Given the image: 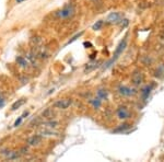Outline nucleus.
I'll use <instances>...</instances> for the list:
<instances>
[{
  "label": "nucleus",
  "instance_id": "nucleus-12",
  "mask_svg": "<svg viewBox=\"0 0 164 162\" xmlns=\"http://www.w3.org/2000/svg\"><path fill=\"white\" fill-rule=\"evenodd\" d=\"M57 125H58V122H56V121H49V122H46V123H44L43 124V126L48 127V128H55Z\"/></svg>",
  "mask_w": 164,
  "mask_h": 162
},
{
  "label": "nucleus",
  "instance_id": "nucleus-17",
  "mask_svg": "<svg viewBox=\"0 0 164 162\" xmlns=\"http://www.w3.org/2000/svg\"><path fill=\"white\" fill-rule=\"evenodd\" d=\"M102 27H103V22H102V21H97L96 23L92 27V29H93V30H100Z\"/></svg>",
  "mask_w": 164,
  "mask_h": 162
},
{
  "label": "nucleus",
  "instance_id": "nucleus-20",
  "mask_svg": "<svg viewBox=\"0 0 164 162\" xmlns=\"http://www.w3.org/2000/svg\"><path fill=\"white\" fill-rule=\"evenodd\" d=\"M4 105V99L2 98V95L0 94V108H2Z\"/></svg>",
  "mask_w": 164,
  "mask_h": 162
},
{
  "label": "nucleus",
  "instance_id": "nucleus-16",
  "mask_svg": "<svg viewBox=\"0 0 164 162\" xmlns=\"http://www.w3.org/2000/svg\"><path fill=\"white\" fill-rule=\"evenodd\" d=\"M150 91H151V87H146V88L142 90V96L143 99H147L150 94Z\"/></svg>",
  "mask_w": 164,
  "mask_h": 162
},
{
  "label": "nucleus",
  "instance_id": "nucleus-15",
  "mask_svg": "<svg viewBox=\"0 0 164 162\" xmlns=\"http://www.w3.org/2000/svg\"><path fill=\"white\" fill-rule=\"evenodd\" d=\"M129 128V125L128 124H123V125H121L118 128H116L114 130L115 133H121V132H125V130H127V129Z\"/></svg>",
  "mask_w": 164,
  "mask_h": 162
},
{
  "label": "nucleus",
  "instance_id": "nucleus-19",
  "mask_svg": "<svg viewBox=\"0 0 164 162\" xmlns=\"http://www.w3.org/2000/svg\"><path fill=\"white\" fill-rule=\"evenodd\" d=\"M22 119H23V116H21L20 118H19V119H18L17 122H15V123H14V126H15V127H17V126H19L21 124V122H22Z\"/></svg>",
  "mask_w": 164,
  "mask_h": 162
},
{
  "label": "nucleus",
  "instance_id": "nucleus-21",
  "mask_svg": "<svg viewBox=\"0 0 164 162\" xmlns=\"http://www.w3.org/2000/svg\"><path fill=\"white\" fill-rule=\"evenodd\" d=\"M15 1H17L18 4H21V2H23L24 0H15Z\"/></svg>",
  "mask_w": 164,
  "mask_h": 162
},
{
  "label": "nucleus",
  "instance_id": "nucleus-5",
  "mask_svg": "<svg viewBox=\"0 0 164 162\" xmlns=\"http://www.w3.org/2000/svg\"><path fill=\"white\" fill-rule=\"evenodd\" d=\"M42 142V136L40 135H33L32 137L27 139V144L29 146H38Z\"/></svg>",
  "mask_w": 164,
  "mask_h": 162
},
{
  "label": "nucleus",
  "instance_id": "nucleus-1",
  "mask_svg": "<svg viewBox=\"0 0 164 162\" xmlns=\"http://www.w3.org/2000/svg\"><path fill=\"white\" fill-rule=\"evenodd\" d=\"M74 14V7L72 4H67L66 7H64L60 11L57 12V17L61 20L65 19H69Z\"/></svg>",
  "mask_w": 164,
  "mask_h": 162
},
{
  "label": "nucleus",
  "instance_id": "nucleus-7",
  "mask_svg": "<svg viewBox=\"0 0 164 162\" xmlns=\"http://www.w3.org/2000/svg\"><path fill=\"white\" fill-rule=\"evenodd\" d=\"M131 80L134 82L135 85H140L142 80H143V76L141 74L140 71H136L134 74H132V77H131Z\"/></svg>",
  "mask_w": 164,
  "mask_h": 162
},
{
  "label": "nucleus",
  "instance_id": "nucleus-18",
  "mask_svg": "<svg viewBox=\"0 0 164 162\" xmlns=\"http://www.w3.org/2000/svg\"><path fill=\"white\" fill-rule=\"evenodd\" d=\"M17 60H18V63H19V64H20L21 66H22V67H26V66H27V61H26V60H24V59H23L22 57H19V58L17 59Z\"/></svg>",
  "mask_w": 164,
  "mask_h": 162
},
{
  "label": "nucleus",
  "instance_id": "nucleus-8",
  "mask_svg": "<svg viewBox=\"0 0 164 162\" xmlns=\"http://www.w3.org/2000/svg\"><path fill=\"white\" fill-rule=\"evenodd\" d=\"M20 152L19 151H8L6 155V159L7 160H15V159L20 158Z\"/></svg>",
  "mask_w": 164,
  "mask_h": 162
},
{
  "label": "nucleus",
  "instance_id": "nucleus-10",
  "mask_svg": "<svg viewBox=\"0 0 164 162\" xmlns=\"http://www.w3.org/2000/svg\"><path fill=\"white\" fill-rule=\"evenodd\" d=\"M25 102H26V100H25V99H20V100H18V101H15L13 104H12V106H11V110H12V111H14V110H18V108H21V106H22V105H23Z\"/></svg>",
  "mask_w": 164,
  "mask_h": 162
},
{
  "label": "nucleus",
  "instance_id": "nucleus-13",
  "mask_svg": "<svg viewBox=\"0 0 164 162\" xmlns=\"http://www.w3.org/2000/svg\"><path fill=\"white\" fill-rule=\"evenodd\" d=\"M101 101H102V100H101V99L97 96V98H95V99H92L90 102H91V104L93 105L94 108H100V106H101Z\"/></svg>",
  "mask_w": 164,
  "mask_h": 162
},
{
  "label": "nucleus",
  "instance_id": "nucleus-6",
  "mask_svg": "<svg viewBox=\"0 0 164 162\" xmlns=\"http://www.w3.org/2000/svg\"><path fill=\"white\" fill-rule=\"evenodd\" d=\"M117 116L121 119H126V118L129 117V112H128V110L125 106H121L117 110Z\"/></svg>",
  "mask_w": 164,
  "mask_h": 162
},
{
  "label": "nucleus",
  "instance_id": "nucleus-11",
  "mask_svg": "<svg viewBox=\"0 0 164 162\" xmlns=\"http://www.w3.org/2000/svg\"><path fill=\"white\" fill-rule=\"evenodd\" d=\"M54 115H55V113H54V111L51 108H46V110L42 113V116L45 118H51Z\"/></svg>",
  "mask_w": 164,
  "mask_h": 162
},
{
  "label": "nucleus",
  "instance_id": "nucleus-14",
  "mask_svg": "<svg viewBox=\"0 0 164 162\" xmlns=\"http://www.w3.org/2000/svg\"><path fill=\"white\" fill-rule=\"evenodd\" d=\"M97 96L101 99V100H104V99L107 98V92L106 90H103V89H101L97 91Z\"/></svg>",
  "mask_w": 164,
  "mask_h": 162
},
{
  "label": "nucleus",
  "instance_id": "nucleus-9",
  "mask_svg": "<svg viewBox=\"0 0 164 162\" xmlns=\"http://www.w3.org/2000/svg\"><path fill=\"white\" fill-rule=\"evenodd\" d=\"M121 20V14L117 13V12H113L108 15L107 18V21L108 22H111V23H114V22H118V21Z\"/></svg>",
  "mask_w": 164,
  "mask_h": 162
},
{
  "label": "nucleus",
  "instance_id": "nucleus-3",
  "mask_svg": "<svg viewBox=\"0 0 164 162\" xmlns=\"http://www.w3.org/2000/svg\"><path fill=\"white\" fill-rule=\"evenodd\" d=\"M72 104V100L71 99H61V100H58L54 106L56 108H59V110H66L68 108L70 105Z\"/></svg>",
  "mask_w": 164,
  "mask_h": 162
},
{
  "label": "nucleus",
  "instance_id": "nucleus-4",
  "mask_svg": "<svg viewBox=\"0 0 164 162\" xmlns=\"http://www.w3.org/2000/svg\"><path fill=\"white\" fill-rule=\"evenodd\" d=\"M118 92H119L121 95H125V96H130V95H134L135 93H136V91H135L134 89L129 88V87H125V85L119 87Z\"/></svg>",
  "mask_w": 164,
  "mask_h": 162
},
{
  "label": "nucleus",
  "instance_id": "nucleus-2",
  "mask_svg": "<svg viewBox=\"0 0 164 162\" xmlns=\"http://www.w3.org/2000/svg\"><path fill=\"white\" fill-rule=\"evenodd\" d=\"M126 45H127V40H121V43H119V45L117 46V48H116V51H115V53H114V56H113V58H112V60L107 64V67L108 66H111V64L113 63V61H115L116 59H117L118 57H119V55L124 52V49H125V47H126Z\"/></svg>",
  "mask_w": 164,
  "mask_h": 162
}]
</instances>
